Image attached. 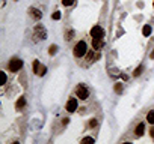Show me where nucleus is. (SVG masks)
I'll return each mask as SVG.
<instances>
[{
  "instance_id": "ddd939ff",
  "label": "nucleus",
  "mask_w": 154,
  "mask_h": 144,
  "mask_svg": "<svg viewBox=\"0 0 154 144\" xmlns=\"http://www.w3.org/2000/svg\"><path fill=\"white\" fill-rule=\"evenodd\" d=\"M146 120H148V123L154 125V110H151V111L146 114Z\"/></svg>"
},
{
  "instance_id": "7ed1b4c3",
  "label": "nucleus",
  "mask_w": 154,
  "mask_h": 144,
  "mask_svg": "<svg viewBox=\"0 0 154 144\" xmlns=\"http://www.w3.org/2000/svg\"><path fill=\"white\" fill-rule=\"evenodd\" d=\"M75 96L79 98V99H82V101H85V99L89 98V90L85 87V84H79V86L75 87Z\"/></svg>"
},
{
  "instance_id": "f8f14e48",
  "label": "nucleus",
  "mask_w": 154,
  "mask_h": 144,
  "mask_svg": "<svg viewBox=\"0 0 154 144\" xmlns=\"http://www.w3.org/2000/svg\"><path fill=\"white\" fill-rule=\"evenodd\" d=\"M143 131H145V123L142 122V123H139L137 126H136V137H142L143 135Z\"/></svg>"
},
{
  "instance_id": "423d86ee",
  "label": "nucleus",
  "mask_w": 154,
  "mask_h": 144,
  "mask_svg": "<svg viewBox=\"0 0 154 144\" xmlns=\"http://www.w3.org/2000/svg\"><path fill=\"white\" fill-rule=\"evenodd\" d=\"M91 36H92V38H97V39H103V36H104L103 27H101V26H94V27L91 29Z\"/></svg>"
},
{
  "instance_id": "f03ea898",
  "label": "nucleus",
  "mask_w": 154,
  "mask_h": 144,
  "mask_svg": "<svg viewBox=\"0 0 154 144\" xmlns=\"http://www.w3.org/2000/svg\"><path fill=\"white\" fill-rule=\"evenodd\" d=\"M33 39L35 41H42V39H45L47 38V30H45V27L42 26V24H36L35 27H33Z\"/></svg>"
},
{
  "instance_id": "9b49d317",
  "label": "nucleus",
  "mask_w": 154,
  "mask_h": 144,
  "mask_svg": "<svg viewBox=\"0 0 154 144\" xmlns=\"http://www.w3.org/2000/svg\"><path fill=\"white\" fill-rule=\"evenodd\" d=\"M24 105H26V98H24V96H20L18 101H17V104H15V108H17V110H23Z\"/></svg>"
},
{
  "instance_id": "5701e85b",
  "label": "nucleus",
  "mask_w": 154,
  "mask_h": 144,
  "mask_svg": "<svg viewBox=\"0 0 154 144\" xmlns=\"http://www.w3.org/2000/svg\"><path fill=\"white\" fill-rule=\"evenodd\" d=\"M97 119H91V122H89V128H95L97 126Z\"/></svg>"
},
{
  "instance_id": "dca6fc26",
  "label": "nucleus",
  "mask_w": 154,
  "mask_h": 144,
  "mask_svg": "<svg viewBox=\"0 0 154 144\" xmlns=\"http://www.w3.org/2000/svg\"><path fill=\"white\" fill-rule=\"evenodd\" d=\"M142 35H143V36H149V35H151V27H149V26H143Z\"/></svg>"
},
{
  "instance_id": "20e7f679",
  "label": "nucleus",
  "mask_w": 154,
  "mask_h": 144,
  "mask_svg": "<svg viewBox=\"0 0 154 144\" xmlns=\"http://www.w3.org/2000/svg\"><path fill=\"white\" fill-rule=\"evenodd\" d=\"M8 68H9L11 72H18L23 68V60H20L18 57H12L11 62H9V65H8Z\"/></svg>"
},
{
  "instance_id": "aec40b11",
  "label": "nucleus",
  "mask_w": 154,
  "mask_h": 144,
  "mask_svg": "<svg viewBox=\"0 0 154 144\" xmlns=\"http://www.w3.org/2000/svg\"><path fill=\"white\" fill-rule=\"evenodd\" d=\"M95 140L94 138H91V137H85L83 140H82V144H85V143H94Z\"/></svg>"
},
{
  "instance_id": "f3484780",
  "label": "nucleus",
  "mask_w": 154,
  "mask_h": 144,
  "mask_svg": "<svg viewBox=\"0 0 154 144\" xmlns=\"http://www.w3.org/2000/svg\"><path fill=\"white\" fill-rule=\"evenodd\" d=\"M56 53H57V47H56V45H51V47L48 48V54H50V56H54Z\"/></svg>"
},
{
  "instance_id": "4468645a",
  "label": "nucleus",
  "mask_w": 154,
  "mask_h": 144,
  "mask_svg": "<svg viewBox=\"0 0 154 144\" xmlns=\"http://www.w3.org/2000/svg\"><path fill=\"white\" fill-rule=\"evenodd\" d=\"M142 71H143V65H139L136 69H134V72H133V75L134 77H139L140 74H142Z\"/></svg>"
},
{
  "instance_id": "b1692460",
  "label": "nucleus",
  "mask_w": 154,
  "mask_h": 144,
  "mask_svg": "<svg viewBox=\"0 0 154 144\" xmlns=\"http://www.w3.org/2000/svg\"><path fill=\"white\" fill-rule=\"evenodd\" d=\"M149 135H151V138H154V128H151V131H149Z\"/></svg>"
},
{
  "instance_id": "412c9836",
  "label": "nucleus",
  "mask_w": 154,
  "mask_h": 144,
  "mask_svg": "<svg viewBox=\"0 0 154 144\" xmlns=\"http://www.w3.org/2000/svg\"><path fill=\"white\" fill-rule=\"evenodd\" d=\"M74 3V0H62V5L63 6H71Z\"/></svg>"
},
{
  "instance_id": "393cba45",
  "label": "nucleus",
  "mask_w": 154,
  "mask_h": 144,
  "mask_svg": "<svg viewBox=\"0 0 154 144\" xmlns=\"http://www.w3.org/2000/svg\"><path fill=\"white\" fill-rule=\"evenodd\" d=\"M151 59H154V50H152V53H151V56H149Z\"/></svg>"
},
{
  "instance_id": "6e6552de",
  "label": "nucleus",
  "mask_w": 154,
  "mask_h": 144,
  "mask_svg": "<svg viewBox=\"0 0 154 144\" xmlns=\"http://www.w3.org/2000/svg\"><path fill=\"white\" fill-rule=\"evenodd\" d=\"M92 48L95 51L101 50L103 48V39H97V38H92Z\"/></svg>"
},
{
  "instance_id": "9d476101",
  "label": "nucleus",
  "mask_w": 154,
  "mask_h": 144,
  "mask_svg": "<svg viewBox=\"0 0 154 144\" xmlns=\"http://www.w3.org/2000/svg\"><path fill=\"white\" fill-rule=\"evenodd\" d=\"M86 57H88L89 62H94V60H98V59H100V54L94 50V51H89V53L86 54Z\"/></svg>"
},
{
  "instance_id": "0eeeda50",
  "label": "nucleus",
  "mask_w": 154,
  "mask_h": 144,
  "mask_svg": "<svg viewBox=\"0 0 154 144\" xmlns=\"http://www.w3.org/2000/svg\"><path fill=\"white\" fill-rule=\"evenodd\" d=\"M65 108H66V111H68V113H74V111L77 110V99L69 98V99H68V102H66V105H65Z\"/></svg>"
},
{
  "instance_id": "a211bd4d",
  "label": "nucleus",
  "mask_w": 154,
  "mask_h": 144,
  "mask_svg": "<svg viewBox=\"0 0 154 144\" xmlns=\"http://www.w3.org/2000/svg\"><path fill=\"white\" fill-rule=\"evenodd\" d=\"M60 17H62V14H60L59 11H56V12L51 15V18H53V20H60Z\"/></svg>"
},
{
  "instance_id": "a878e982",
  "label": "nucleus",
  "mask_w": 154,
  "mask_h": 144,
  "mask_svg": "<svg viewBox=\"0 0 154 144\" xmlns=\"http://www.w3.org/2000/svg\"><path fill=\"white\" fill-rule=\"evenodd\" d=\"M152 6H154V2H152Z\"/></svg>"
},
{
  "instance_id": "f257e3e1",
  "label": "nucleus",
  "mask_w": 154,
  "mask_h": 144,
  "mask_svg": "<svg viewBox=\"0 0 154 144\" xmlns=\"http://www.w3.org/2000/svg\"><path fill=\"white\" fill-rule=\"evenodd\" d=\"M72 53H74L75 57H83V56H86V54H88V45H86V42H85V41H79V42L75 44Z\"/></svg>"
},
{
  "instance_id": "39448f33",
  "label": "nucleus",
  "mask_w": 154,
  "mask_h": 144,
  "mask_svg": "<svg viewBox=\"0 0 154 144\" xmlns=\"http://www.w3.org/2000/svg\"><path fill=\"white\" fill-rule=\"evenodd\" d=\"M33 72L35 74H38L39 77H42V75H45V72H47V68L44 66V65H41L38 60H33Z\"/></svg>"
},
{
  "instance_id": "6ab92c4d",
  "label": "nucleus",
  "mask_w": 154,
  "mask_h": 144,
  "mask_svg": "<svg viewBox=\"0 0 154 144\" xmlns=\"http://www.w3.org/2000/svg\"><path fill=\"white\" fill-rule=\"evenodd\" d=\"M115 92H116V93H121V92H122V84H121V83L115 84Z\"/></svg>"
},
{
  "instance_id": "1a4fd4ad",
  "label": "nucleus",
  "mask_w": 154,
  "mask_h": 144,
  "mask_svg": "<svg viewBox=\"0 0 154 144\" xmlns=\"http://www.w3.org/2000/svg\"><path fill=\"white\" fill-rule=\"evenodd\" d=\"M29 14H30L35 20H41V17H42L41 11H39V9H36V8H30V9H29Z\"/></svg>"
},
{
  "instance_id": "2eb2a0df",
  "label": "nucleus",
  "mask_w": 154,
  "mask_h": 144,
  "mask_svg": "<svg viewBox=\"0 0 154 144\" xmlns=\"http://www.w3.org/2000/svg\"><path fill=\"white\" fill-rule=\"evenodd\" d=\"M74 38V30H66V33H65V41H71Z\"/></svg>"
},
{
  "instance_id": "4be33fe9",
  "label": "nucleus",
  "mask_w": 154,
  "mask_h": 144,
  "mask_svg": "<svg viewBox=\"0 0 154 144\" xmlns=\"http://www.w3.org/2000/svg\"><path fill=\"white\" fill-rule=\"evenodd\" d=\"M0 74H2V84H6V80H8L6 72H0Z\"/></svg>"
}]
</instances>
